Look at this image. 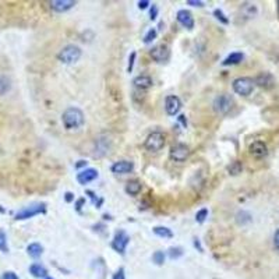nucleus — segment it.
I'll list each match as a JSON object with an SVG mask.
<instances>
[{"mask_svg": "<svg viewBox=\"0 0 279 279\" xmlns=\"http://www.w3.org/2000/svg\"><path fill=\"white\" fill-rule=\"evenodd\" d=\"M134 60H135V52H131V55L129 57V66H127V71L131 73L134 67Z\"/></svg>", "mask_w": 279, "mask_h": 279, "instance_id": "nucleus-31", "label": "nucleus"}, {"mask_svg": "<svg viewBox=\"0 0 279 279\" xmlns=\"http://www.w3.org/2000/svg\"><path fill=\"white\" fill-rule=\"evenodd\" d=\"M129 243H130V236L126 233L124 230H117L115 233L113 240H112V248L115 251H117L119 254H124Z\"/></svg>", "mask_w": 279, "mask_h": 279, "instance_id": "nucleus-7", "label": "nucleus"}, {"mask_svg": "<svg viewBox=\"0 0 279 279\" xmlns=\"http://www.w3.org/2000/svg\"><path fill=\"white\" fill-rule=\"evenodd\" d=\"M30 274L35 278H48V269L39 263H33L30 267Z\"/></svg>", "mask_w": 279, "mask_h": 279, "instance_id": "nucleus-17", "label": "nucleus"}, {"mask_svg": "<svg viewBox=\"0 0 279 279\" xmlns=\"http://www.w3.org/2000/svg\"><path fill=\"white\" fill-rule=\"evenodd\" d=\"M148 6H149V1H148V0H140V1H138V7H140L141 10H145Z\"/></svg>", "mask_w": 279, "mask_h": 279, "instance_id": "nucleus-35", "label": "nucleus"}, {"mask_svg": "<svg viewBox=\"0 0 279 279\" xmlns=\"http://www.w3.org/2000/svg\"><path fill=\"white\" fill-rule=\"evenodd\" d=\"M11 88V81L10 78L4 74H0V97L6 95Z\"/></svg>", "mask_w": 279, "mask_h": 279, "instance_id": "nucleus-22", "label": "nucleus"}, {"mask_svg": "<svg viewBox=\"0 0 279 279\" xmlns=\"http://www.w3.org/2000/svg\"><path fill=\"white\" fill-rule=\"evenodd\" d=\"M156 35H158V33H156L155 28L148 30L144 36V44H151V42H152V41L156 38Z\"/></svg>", "mask_w": 279, "mask_h": 279, "instance_id": "nucleus-27", "label": "nucleus"}, {"mask_svg": "<svg viewBox=\"0 0 279 279\" xmlns=\"http://www.w3.org/2000/svg\"><path fill=\"white\" fill-rule=\"evenodd\" d=\"M65 198H66L67 202H71V201H73V198H74V197H73V194H71V193H66V196H65Z\"/></svg>", "mask_w": 279, "mask_h": 279, "instance_id": "nucleus-38", "label": "nucleus"}, {"mask_svg": "<svg viewBox=\"0 0 279 279\" xmlns=\"http://www.w3.org/2000/svg\"><path fill=\"white\" fill-rule=\"evenodd\" d=\"M243 59H245V55H243V53H240V52H233V53H230V55L228 56V57L223 60L222 65L223 66H233V65H239Z\"/></svg>", "mask_w": 279, "mask_h": 279, "instance_id": "nucleus-18", "label": "nucleus"}, {"mask_svg": "<svg viewBox=\"0 0 279 279\" xmlns=\"http://www.w3.org/2000/svg\"><path fill=\"white\" fill-rule=\"evenodd\" d=\"M0 251H1V253H9L7 236L4 233V230H0Z\"/></svg>", "mask_w": 279, "mask_h": 279, "instance_id": "nucleus-24", "label": "nucleus"}, {"mask_svg": "<svg viewBox=\"0 0 279 279\" xmlns=\"http://www.w3.org/2000/svg\"><path fill=\"white\" fill-rule=\"evenodd\" d=\"M81 49L78 48L77 45H67L65 46L60 52H59V55H57V59H59V62H62L63 65H73V63H76L80 60V57H81Z\"/></svg>", "mask_w": 279, "mask_h": 279, "instance_id": "nucleus-2", "label": "nucleus"}, {"mask_svg": "<svg viewBox=\"0 0 279 279\" xmlns=\"http://www.w3.org/2000/svg\"><path fill=\"white\" fill-rule=\"evenodd\" d=\"M45 279H53V278H49V277H48V278H45Z\"/></svg>", "mask_w": 279, "mask_h": 279, "instance_id": "nucleus-41", "label": "nucleus"}, {"mask_svg": "<svg viewBox=\"0 0 279 279\" xmlns=\"http://www.w3.org/2000/svg\"><path fill=\"white\" fill-rule=\"evenodd\" d=\"M45 212H46V204L45 202H35V204H31V205L20 210L14 215V219L16 221H24V219H30V218L36 216V215L45 213Z\"/></svg>", "mask_w": 279, "mask_h": 279, "instance_id": "nucleus-3", "label": "nucleus"}, {"mask_svg": "<svg viewBox=\"0 0 279 279\" xmlns=\"http://www.w3.org/2000/svg\"><path fill=\"white\" fill-rule=\"evenodd\" d=\"M133 84L135 88L138 89H148L152 87V78L149 76H145V74H141L138 77H135L133 80Z\"/></svg>", "mask_w": 279, "mask_h": 279, "instance_id": "nucleus-16", "label": "nucleus"}, {"mask_svg": "<svg viewBox=\"0 0 279 279\" xmlns=\"http://www.w3.org/2000/svg\"><path fill=\"white\" fill-rule=\"evenodd\" d=\"M253 89H254V81L251 78L240 77L233 81V91L237 95L247 97L253 92Z\"/></svg>", "mask_w": 279, "mask_h": 279, "instance_id": "nucleus-6", "label": "nucleus"}, {"mask_svg": "<svg viewBox=\"0 0 279 279\" xmlns=\"http://www.w3.org/2000/svg\"><path fill=\"white\" fill-rule=\"evenodd\" d=\"M149 55H151V57H152L155 62H158V63H165V62L169 60V57H170V49H169V46L165 44L156 45V46H154V48L151 49Z\"/></svg>", "mask_w": 279, "mask_h": 279, "instance_id": "nucleus-8", "label": "nucleus"}, {"mask_svg": "<svg viewBox=\"0 0 279 279\" xmlns=\"http://www.w3.org/2000/svg\"><path fill=\"white\" fill-rule=\"evenodd\" d=\"M27 253H28V256L33 257V258H39L44 253V247L39 243H31L27 247Z\"/></svg>", "mask_w": 279, "mask_h": 279, "instance_id": "nucleus-20", "label": "nucleus"}, {"mask_svg": "<svg viewBox=\"0 0 279 279\" xmlns=\"http://www.w3.org/2000/svg\"><path fill=\"white\" fill-rule=\"evenodd\" d=\"M194 246H196V247H198V250H200V251H202V247L200 246V242H198V239H194Z\"/></svg>", "mask_w": 279, "mask_h": 279, "instance_id": "nucleus-39", "label": "nucleus"}, {"mask_svg": "<svg viewBox=\"0 0 279 279\" xmlns=\"http://www.w3.org/2000/svg\"><path fill=\"white\" fill-rule=\"evenodd\" d=\"M97 178H98V170L94 169V167H88V169H84V170H81L78 173L77 181L80 184L85 186V184H88L91 181H94Z\"/></svg>", "mask_w": 279, "mask_h": 279, "instance_id": "nucleus-11", "label": "nucleus"}, {"mask_svg": "<svg viewBox=\"0 0 279 279\" xmlns=\"http://www.w3.org/2000/svg\"><path fill=\"white\" fill-rule=\"evenodd\" d=\"M0 279H20V278H18V275H17L16 272H13V271H6V272H3V275H1V278Z\"/></svg>", "mask_w": 279, "mask_h": 279, "instance_id": "nucleus-30", "label": "nucleus"}, {"mask_svg": "<svg viewBox=\"0 0 279 279\" xmlns=\"http://www.w3.org/2000/svg\"><path fill=\"white\" fill-rule=\"evenodd\" d=\"M85 164H87V162H85V161H78V164H77V165H76V167H81V166H84V165H85Z\"/></svg>", "mask_w": 279, "mask_h": 279, "instance_id": "nucleus-40", "label": "nucleus"}, {"mask_svg": "<svg viewBox=\"0 0 279 279\" xmlns=\"http://www.w3.org/2000/svg\"><path fill=\"white\" fill-rule=\"evenodd\" d=\"M149 16H151V20H156V17H158V7H156V4H152L151 11H149Z\"/></svg>", "mask_w": 279, "mask_h": 279, "instance_id": "nucleus-34", "label": "nucleus"}, {"mask_svg": "<svg viewBox=\"0 0 279 279\" xmlns=\"http://www.w3.org/2000/svg\"><path fill=\"white\" fill-rule=\"evenodd\" d=\"M178 119H179V122L181 123L184 127H187V119H186V116H184V115H180Z\"/></svg>", "mask_w": 279, "mask_h": 279, "instance_id": "nucleus-37", "label": "nucleus"}, {"mask_svg": "<svg viewBox=\"0 0 279 279\" xmlns=\"http://www.w3.org/2000/svg\"><path fill=\"white\" fill-rule=\"evenodd\" d=\"M141 191V183L138 180H130L127 184H126V193L129 196H137L138 193Z\"/></svg>", "mask_w": 279, "mask_h": 279, "instance_id": "nucleus-19", "label": "nucleus"}, {"mask_svg": "<svg viewBox=\"0 0 279 279\" xmlns=\"http://www.w3.org/2000/svg\"><path fill=\"white\" fill-rule=\"evenodd\" d=\"M213 16L216 17V20H219V21L222 22V24H228L229 22V20L225 17V14H223L222 10H219V9H216V10L213 11Z\"/></svg>", "mask_w": 279, "mask_h": 279, "instance_id": "nucleus-29", "label": "nucleus"}, {"mask_svg": "<svg viewBox=\"0 0 279 279\" xmlns=\"http://www.w3.org/2000/svg\"><path fill=\"white\" fill-rule=\"evenodd\" d=\"M208 218V210L207 208H202L200 211L196 213V221L198 223H204V221Z\"/></svg>", "mask_w": 279, "mask_h": 279, "instance_id": "nucleus-28", "label": "nucleus"}, {"mask_svg": "<svg viewBox=\"0 0 279 279\" xmlns=\"http://www.w3.org/2000/svg\"><path fill=\"white\" fill-rule=\"evenodd\" d=\"M278 6H279V1H278Z\"/></svg>", "mask_w": 279, "mask_h": 279, "instance_id": "nucleus-42", "label": "nucleus"}, {"mask_svg": "<svg viewBox=\"0 0 279 279\" xmlns=\"http://www.w3.org/2000/svg\"><path fill=\"white\" fill-rule=\"evenodd\" d=\"M49 4L50 9L56 13H66L76 6V0H53Z\"/></svg>", "mask_w": 279, "mask_h": 279, "instance_id": "nucleus-12", "label": "nucleus"}, {"mask_svg": "<svg viewBox=\"0 0 279 279\" xmlns=\"http://www.w3.org/2000/svg\"><path fill=\"white\" fill-rule=\"evenodd\" d=\"M189 155L190 149L186 144H175L170 148V158L176 162H184Z\"/></svg>", "mask_w": 279, "mask_h": 279, "instance_id": "nucleus-9", "label": "nucleus"}, {"mask_svg": "<svg viewBox=\"0 0 279 279\" xmlns=\"http://www.w3.org/2000/svg\"><path fill=\"white\" fill-rule=\"evenodd\" d=\"M165 143H166L165 134L161 133V131H152L147 137L144 147L148 152H158L165 147Z\"/></svg>", "mask_w": 279, "mask_h": 279, "instance_id": "nucleus-4", "label": "nucleus"}, {"mask_svg": "<svg viewBox=\"0 0 279 279\" xmlns=\"http://www.w3.org/2000/svg\"><path fill=\"white\" fill-rule=\"evenodd\" d=\"M62 122H63L65 129L71 131V130H78L80 127H82L85 117H84L82 111H80L78 108H67L66 111L63 112Z\"/></svg>", "mask_w": 279, "mask_h": 279, "instance_id": "nucleus-1", "label": "nucleus"}, {"mask_svg": "<svg viewBox=\"0 0 279 279\" xmlns=\"http://www.w3.org/2000/svg\"><path fill=\"white\" fill-rule=\"evenodd\" d=\"M187 4L193 6V7H202L204 1H200V0H187Z\"/></svg>", "mask_w": 279, "mask_h": 279, "instance_id": "nucleus-33", "label": "nucleus"}, {"mask_svg": "<svg viewBox=\"0 0 279 279\" xmlns=\"http://www.w3.org/2000/svg\"><path fill=\"white\" fill-rule=\"evenodd\" d=\"M181 256H183V248L181 247H170L169 248V257L172 260H176V258Z\"/></svg>", "mask_w": 279, "mask_h": 279, "instance_id": "nucleus-26", "label": "nucleus"}, {"mask_svg": "<svg viewBox=\"0 0 279 279\" xmlns=\"http://www.w3.org/2000/svg\"><path fill=\"white\" fill-rule=\"evenodd\" d=\"M274 245L279 250V229L275 232V236H274Z\"/></svg>", "mask_w": 279, "mask_h": 279, "instance_id": "nucleus-36", "label": "nucleus"}, {"mask_svg": "<svg viewBox=\"0 0 279 279\" xmlns=\"http://www.w3.org/2000/svg\"><path fill=\"white\" fill-rule=\"evenodd\" d=\"M213 111L218 115H228L229 112L233 109L234 100L229 94H221L213 99Z\"/></svg>", "mask_w": 279, "mask_h": 279, "instance_id": "nucleus-5", "label": "nucleus"}, {"mask_svg": "<svg viewBox=\"0 0 279 279\" xmlns=\"http://www.w3.org/2000/svg\"><path fill=\"white\" fill-rule=\"evenodd\" d=\"M181 109V100L176 95H167L165 99V111L169 116H176Z\"/></svg>", "mask_w": 279, "mask_h": 279, "instance_id": "nucleus-10", "label": "nucleus"}, {"mask_svg": "<svg viewBox=\"0 0 279 279\" xmlns=\"http://www.w3.org/2000/svg\"><path fill=\"white\" fill-rule=\"evenodd\" d=\"M178 21L187 30H193L194 28V18L193 14L187 10H179L178 11Z\"/></svg>", "mask_w": 279, "mask_h": 279, "instance_id": "nucleus-14", "label": "nucleus"}, {"mask_svg": "<svg viewBox=\"0 0 279 279\" xmlns=\"http://www.w3.org/2000/svg\"><path fill=\"white\" fill-rule=\"evenodd\" d=\"M112 279H126V274H124V269L123 268H119L116 272H115V275H113V278Z\"/></svg>", "mask_w": 279, "mask_h": 279, "instance_id": "nucleus-32", "label": "nucleus"}, {"mask_svg": "<svg viewBox=\"0 0 279 279\" xmlns=\"http://www.w3.org/2000/svg\"><path fill=\"white\" fill-rule=\"evenodd\" d=\"M250 154L256 158H263L268 154L267 145L264 144L263 141H256L250 145Z\"/></svg>", "mask_w": 279, "mask_h": 279, "instance_id": "nucleus-15", "label": "nucleus"}, {"mask_svg": "<svg viewBox=\"0 0 279 279\" xmlns=\"http://www.w3.org/2000/svg\"><path fill=\"white\" fill-rule=\"evenodd\" d=\"M256 82L260 85V87H265V88H268L269 85L274 84V77H272L271 74H268V73H261V74L257 77Z\"/></svg>", "mask_w": 279, "mask_h": 279, "instance_id": "nucleus-21", "label": "nucleus"}, {"mask_svg": "<svg viewBox=\"0 0 279 279\" xmlns=\"http://www.w3.org/2000/svg\"><path fill=\"white\" fill-rule=\"evenodd\" d=\"M111 169L115 175H127L133 172L134 164L130 161H119V162H115Z\"/></svg>", "mask_w": 279, "mask_h": 279, "instance_id": "nucleus-13", "label": "nucleus"}, {"mask_svg": "<svg viewBox=\"0 0 279 279\" xmlns=\"http://www.w3.org/2000/svg\"><path fill=\"white\" fill-rule=\"evenodd\" d=\"M152 261L155 263L156 265H164V263H165V253L164 251H155L152 254Z\"/></svg>", "mask_w": 279, "mask_h": 279, "instance_id": "nucleus-25", "label": "nucleus"}, {"mask_svg": "<svg viewBox=\"0 0 279 279\" xmlns=\"http://www.w3.org/2000/svg\"><path fill=\"white\" fill-rule=\"evenodd\" d=\"M154 233L159 237H164V239H172L173 237V233L169 228H165V226H155L154 229Z\"/></svg>", "mask_w": 279, "mask_h": 279, "instance_id": "nucleus-23", "label": "nucleus"}]
</instances>
